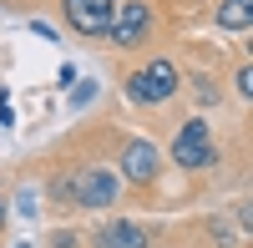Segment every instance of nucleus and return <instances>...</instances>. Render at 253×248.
Instances as JSON below:
<instances>
[{
  "label": "nucleus",
  "instance_id": "obj_7",
  "mask_svg": "<svg viewBox=\"0 0 253 248\" xmlns=\"http://www.w3.org/2000/svg\"><path fill=\"white\" fill-rule=\"evenodd\" d=\"M96 248H147V233L132 218H112V223L96 228Z\"/></svg>",
  "mask_w": 253,
  "mask_h": 248
},
{
  "label": "nucleus",
  "instance_id": "obj_5",
  "mask_svg": "<svg viewBox=\"0 0 253 248\" xmlns=\"http://www.w3.org/2000/svg\"><path fill=\"white\" fill-rule=\"evenodd\" d=\"M112 5H117V0H61L66 26H71L76 36H107V26H112Z\"/></svg>",
  "mask_w": 253,
  "mask_h": 248
},
{
  "label": "nucleus",
  "instance_id": "obj_1",
  "mask_svg": "<svg viewBox=\"0 0 253 248\" xmlns=\"http://www.w3.org/2000/svg\"><path fill=\"white\" fill-rule=\"evenodd\" d=\"M51 193L71 198L76 208H112V203H117V177L107 167H76L71 177H61Z\"/></svg>",
  "mask_w": 253,
  "mask_h": 248
},
{
  "label": "nucleus",
  "instance_id": "obj_4",
  "mask_svg": "<svg viewBox=\"0 0 253 248\" xmlns=\"http://www.w3.org/2000/svg\"><path fill=\"white\" fill-rule=\"evenodd\" d=\"M147 31H152V5L147 0H117L112 5V26H107L112 46H137Z\"/></svg>",
  "mask_w": 253,
  "mask_h": 248
},
{
  "label": "nucleus",
  "instance_id": "obj_3",
  "mask_svg": "<svg viewBox=\"0 0 253 248\" xmlns=\"http://www.w3.org/2000/svg\"><path fill=\"white\" fill-rule=\"evenodd\" d=\"M172 162L177 167H208L213 162V132H208V122L193 117V122H182L177 137H172Z\"/></svg>",
  "mask_w": 253,
  "mask_h": 248
},
{
  "label": "nucleus",
  "instance_id": "obj_9",
  "mask_svg": "<svg viewBox=\"0 0 253 248\" xmlns=\"http://www.w3.org/2000/svg\"><path fill=\"white\" fill-rule=\"evenodd\" d=\"M238 96H253V71H248V66L238 71Z\"/></svg>",
  "mask_w": 253,
  "mask_h": 248
},
{
  "label": "nucleus",
  "instance_id": "obj_6",
  "mask_svg": "<svg viewBox=\"0 0 253 248\" xmlns=\"http://www.w3.org/2000/svg\"><path fill=\"white\" fill-rule=\"evenodd\" d=\"M122 177L126 182H152L157 177V147H152V142H126V147H122Z\"/></svg>",
  "mask_w": 253,
  "mask_h": 248
},
{
  "label": "nucleus",
  "instance_id": "obj_2",
  "mask_svg": "<svg viewBox=\"0 0 253 248\" xmlns=\"http://www.w3.org/2000/svg\"><path fill=\"white\" fill-rule=\"evenodd\" d=\"M126 96H132V101H142V107H157V101L177 96V66H172L167 56L147 61L142 71H132V76H126Z\"/></svg>",
  "mask_w": 253,
  "mask_h": 248
},
{
  "label": "nucleus",
  "instance_id": "obj_11",
  "mask_svg": "<svg viewBox=\"0 0 253 248\" xmlns=\"http://www.w3.org/2000/svg\"><path fill=\"white\" fill-rule=\"evenodd\" d=\"M0 218H5V203H0Z\"/></svg>",
  "mask_w": 253,
  "mask_h": 248
},
{
  "label": "nucleus",
  "instance_id": "obj_10",
  "mask_svg": "<svg viewBox=\"0 0 253 248\" xmlns=\"http://www.w3.org/2000/svg\"><path fill=\"white\" fill-rule=\"evenodd\" d=\"M0 122L10 127V96H5V91H0Z\"/></svg>",
  "mask_w": 253,
  "mask_h": 248
},
{
  "label": "nucleus",
  "instance_id": "obj_8",
  "mask_svg": "<svg viewBox=\"0 0 253 248\" xmlns=\"http://www.w3.org/2000/svg\"><path fill=\"white\" fill-rule=\"evenodd\" d=\"M218 26L223 31H248L253 26V0H223L218 5Z\"/></svg>",
  "mask_w": 253,
  "mask_h": 248
}]
</instances>
